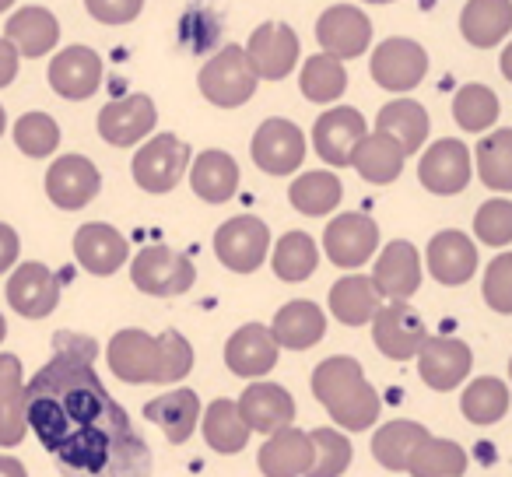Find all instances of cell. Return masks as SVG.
I'll list each match as a JSON object with an SVG mask.
<instances>
[{
  "instance_id": "6da1fadb",
  "label": "cell",
  "mask_w": 512,
  "mask_h": 477,
  "mask_svg": "<svg viewBox=\"0 0 512 477\" xmlns=\"http://www.w3.org/2000/svg\"><path fill=\"white\" fill-rule=\"evenodd\" d=\"M95 358L53 351L25 383V418L64 477H151V449L109 397Z\"/></svg>"
},
{
  "instance_id": "7a4b0ae2",
  "label": "cell",
  "mask_w": 512,
  "mask_h": 477,
  "mask_svg": "<svg viewBox=\"0 0 512 477\" xmlns=\"http://www.w3.org/2000/svg\"><path fill=\"white\" fill-rule=\"evenodd\" d=\"M313 397L327 407L334 425L348 428V432H365V428H372L379 418V411H383L376 386L365 379L362 365L348 355L323 358V362L316 365Z\"/></svg>"
},
{
  "instance_id": "3957f363",
  "label": "cell",
  "mask_w": 512,
  "mask_h": 477,
  "mask_svg": "<svg viewBox=\"0 0 512 477\" xmlns=\"http://www.w3.org/2000/svg\"><path fill=\"white\" fill-rule=\"evenodd\" d=\"M256 85V71L249 67V57L242 46H225L218 50L197 74V88L211 106L218 109H239L253 99Z\"/></svg>"
},
{
  "instance_id": "277c9868",
  "label": "cell",
  "mask_w": 512,
  "mask_h": 477,
  "mask_svg": "<svg viewBox=\"0 0 512 477\" xmlns=\"http://www.w3.org/2000/svg\"><path fill=\"white\" fill-rule=\"evenodd\" d=\"M130 281L144 295L172 299V295L190 292L193 281H197V267H193V260L186 253H176L172 246H144L130 260Z\"/></svg>"
},
{
  "instance_id": "5b68a950",
  "label": "cell",
  "mask_w": 512,
  "mask_h": 477,
  "mask_svg": "<svg viewBox=\"0 0 512 477\" xmlns=\"http://www.w3.org/2000/svg\"><path fill=\"white\" fill-rule=\"evenodd\" d=\"M190 162V144L179 141L176 134H158L144 148H137L130 172H134V183L144 193H172L179 186V179L186 176Z\"/></svg>"
},
{
  "instance_id": "8992f818",
  "label": "cell",
  "mask_w": 512,
  "mask_h": 477,
  "mask_svg": "<svg viewBox=\"0 0 512 477\" xmlns=\"http://www.w3.org/2000/svg\"><path fill=\"white\" fill-rule=\"evenodd\" d=\"M267 250H271V228H267L264 218H256V214L228 218L214 232V253L235 274H253L267 260Z\"/></svg>"
},
{
  "instance_id": "52a82bcc",
  "label": "cell",
  "mask_w": 512,
  "mask_h": 477,
  "mask_svg": "<svg viewBox=\"0 0 512 477\" xmlns=\"http://www.w3.org/2000/svg\"><path fill=\"white\" fill-rule=\"evenodd\" d=\"M369 74L383 92H414L428 74V53L414 39H383L372 53Z\"/></svg>"
},
{
  "instance_id": "ba28073f",
  "label": "cell",
  "mask_w": 512,
  "mask_h": 477,
  "mask_svg": "<svg viewBox=\"0 0 512 477\" xmlns=\"http://www.w3.org/2000/svg\"><path fill=\"white\" fill-rule=\"evenodd\" d=\"M428 341V327L421 320L418 309H411L407 302H386L372 316V344L383 351L393 362H407L418 358V351Z\"/></svg>"
},
{
  "instance_id": "9c48e42d",
  "label": "cell",
  "mask_w": 512,
  "mask_h": 477,
  "mask_svg": "<svg viewBox=\"0 0 512 477\" xmlns=\"http://www.w3.org/2000/svg\"><path fill=\"white\" fill-rule=\"evenodd\" d=\"M379 246V225L369 214H337L334 221L323 232V253H327L330 264L344 267V271H355V267L369 264L376 257Z\"/></svg>"
},
{
  "instance_id": "30bf717a",
  "label": "cell",
  "mask_w": 512,
  "mask_h": 477,
  "mask_svg": "<svg viewBox=\"0 0 512 477\" xmlns=\"http://www.w3.org/2000/svg\"><path fill=\"white\" fill-rule=\"evenodd\" d=\"M474 162H470V148L456 137H442V141L428 144L425 155L418 162V179L428 193L435 197H453L463 193L474 176Z\"/></svg>"
},
{
  "instance_id": "8fae6325",
  "label": "cell",
  "mask_w": 512,
  "mask_h": 477,
  "mask_svg": "<svg viewBox=\"0 0 512 477\" xmlns=\"http://www.w3.org/2000/svg\"><path fill=\"white\" fill-rule=\"evenodd\" d=\"M106 362L116 372V379L123 383H158V372H162V344L158 337H151L148 330L127 327L120 334H113L106 348Z\"/></svg>"
},
{
  "instance_id": "7c38bea8",
  "label": "cell",
  "mask_w": 512,
  "mask_h": 477,
  "mask_svg": "<svg viewBox=\"0 0 512 477\" xmlns=\"http://www.w3.org/2000/svg\"><path fill=\"white\" fill-rule=\"evenodd\" d=\"M253 162L267 176H292L306 158V134L292 120H264L253 134Z\"/></svg>"
},
{
  "instance_id": "4fadbf2b",
  "label": "cell",
  "mask_w": 512,
  "mask_h": 477,
  "mask_svg": "<svg viewBox=\"0 0 512 477\" xmlns=\"http://www.w3.org/2000/svg\"><path fill=\"white\" fill-rule=\"evenodd\" d=\"M242 50H246L256 78L264 81H285L292 67L299 64V36L285 22H264L260 29H253Z\"/></svg>"
},
{
  "instance_id": "5bb4252c",
  "label": "cell",
  "mask_w": 512,
  "mask_h": 477,
  "mask_svg": "<svg viewBox=\"0 0 512 477\" xmlns=\"http://www.w3.org/2000/svg\"><path fill=\"white\" fill-rule=\"evenodd\" d=\"M316 43L323 53L337 60H355L372 46V22L362 8H348V4H334L320 15L316 22Z\"/></svg>"
},
{
  "instance_id": "9a60e30c",
  "label": "cell",
  "mask_w": 512,
  "mask_h": 477,
  "mask_svg": "<svg viewBox=\"0 0 512 477\" xmlns=\"http://www.w3.org/2000/svg\"><path fill=\"white\" fill-rule=\"evenodd\" d=\"M102 190V176L92 158L85 155H60L46 172V193L60 211H81Z\"/></svg>"
},
{
  "instance_id": "2e32d148",
  "label": "cell",
  "mask_w": 512,
  "mask_h": 477,
  "mask_svg": "<svg viewBox=\"0 0 512 477\" xmlns=\"http://www.w3.org/2000/svg\"><path fill=\"white\" fill-rule=\"evenodd\" d=\"M369 134V120L351 106H334L313 123V151L327 165H351V155Z\"/></svg>"
},
{
  "instance_id": "e0dca14e",
  "label": "cell",
  "mask_w": 512,
  "mask_h": 477,
  "mask_svg": "<svg viewBox=\"0 0 512 477\" xmlns=\"http://www.w3.org/2000/svg\"><path fill=\"white\" fill-rule=\"evenodd\" d=\"M158 123V109L151 95H127V99L106 102L99 113V137L113 148H134L151 134Z\"/></svg>"
},
{
  "instance_id": "ac0fdd59",
  "label": "cell",
  "mask_w": 512,
  "mask_h": 477,
  "mask_svg": "<svg viewBox=\"0 0 512 477\" xmlns=\"http://www.w3.org/2000/svg\"><path fill=\"white\" fill-rule=\"evenodd\" d=\"M470 365H474V351L453 337H428L425 348L418 351L421 383L435 393L456 390L470 376Z\"/></svg>"
},
{
  "instance_id": "d6986e66",
  "label": "cell",
  "mask_w": 512,
  "mask_h": 477,
  "mask_svg": "<svg viewBox=\"0 0 512 477\" xmlns=\"http://www.w3.org/2000/svg\"><path fill=\"white\" fill-rule=\"evenodd\" d=\"M372 285L383 299L407 302L421 288V257L418 246L407 239H393L383 246L376 257V271H372Z\"/></svg>"
},
{
  "instance_id": "ffe728a7",
  "label": "cell",
  "mask_w": 512,
  "mask_h": 477,
  "mask_svg": "<svg viewBox=\"0 0 512 477\" xmlns=\"http://www.w3.org/2000/svg\"><path fill=\"white\" fill-rule=\"evenodd\" d=\"M50 88L71 102L92 99L102 85V57L92 46H67L50 60Z\"/></svg>"
},
{
  "instance_id": "44dd1931",
  "label": "cell",
  "mask_w": 512,
  "mask_h": 477,
  "mask_svg": "<svg viewBox=\"0 0 512 477\" xmlns=\"http://www.w3.org/2000/svg\"><path fill=\"white\" fill-rule=\"evenodd\" d=\"M8 302L25 320H43L60 306V281L46 264H18L8 281Z\"/></svg>"
},
{
  "instance_id": "7402d4cb",
  "label": "cell",
  "mask_w": 512,
  "mask_h": 477,
  "mask_svg": "<svg viewBox=\"0 0 512 477\" xmlns=\"http://www.w3.org/2000/svg\"><path fill=\"white\" fill-rule=\"evenodd\" d=\"M278 341H274L271 327L264 323H246L239 327L225 344V365L228 372L242 379H260L278 365Z\"/></svg>"
},
{
  "instance_id": "603a6c76",
  "label": "cell",
  "mask_w": 512,
  "mask_h": 477,
  "mask_svg": "<svg viewBox=\"0 0 512 477\" xmlns=\"http://www.w3.org/2000/svg\"><path fill=\"white\" fill-rule=\"evenodd\" d=\"M235 404H239V414L249 425V432L271 435L295 421V397L285 386L264 383V379H260V383H249Z\"/></svg>"
},
{
  "instance_id": "cb8c5ba5",
  "label": "cell",
  "mask_w": 512,
  "mask_h": 477,
  "mask_svg": "<svg viewBox=\"0 0 512 477\" xmlns=\"http://www.w3.org/2000/svg\"><path fill=\"white\" fill-rule=\"evenodd\" d=\"M74 257L95 278H109L123 267V260L130 257V246L123 239V232H116L106 221H88L74 232Z\"/></svg>"
},
{
  "instance_id": "d4e9b609",
  "label": "cell",
  "mask_w": 512,
  "mask_h": 477,
  "mask_svg": "<svg viewBox=\"0 0 512 477\" xmlns=\"http://www.w3.org/2000/svg\"><path fill=\"white\" fill-rule=\"evenodd\" d=\"M425 264L432 278L446 288H460L474 278L477 271V246L470 243V235L446 228V232L432 235V243L425 250Z\"/></svg>"
},
{
  "instance_id": "484cf974",
  "label": "cell",
  "mask_w": 512,
  "mask_h": 477,
  "mask_svg": "<svg viewBox=\"0 0 512 477\" xmlns=\"http://www.w3.org/2000/svg\"><path fill=\"white\" fill-rule=\"evenodd\" d=\"M309 463H313V439L302 428H278L264 449L256 453V467L264 477H306Z\"/></svg>"
},
{
  "instance_id": "4316f807",
  "label": "cell",
  "mask_w": 512,
  "mask_h": 477,
  "mask_svg": "<svg viewBox=\"0 0 512 477\" xmlns=\"http://www.w3.org/2000/svg\"><path fill=\"white\" fill-rule=\"evenodd\" d=\"M4 39L18 50V57H46L60 43V22L46 8H18L4 25Z\"/></svg>"
},
{
  "instance_id": "83f0119b",
  "label": "cell",
  "mask_w": 512,
  "mask_h": 477,
  "mask_svg": "<svg viewBox=\"0 0 512 477\" xmlns=\"http://www.w3.org/2000/svg\"><path fill=\"white\" fill-rule=\"evenodd\" d=\"M271 334H274V341H278V348L306 351L323 341V334H327V316L309 299L285 302V306L278 309V316H274Z\"/></svg>"
},
{
  "instance_id": "f1b7e54d",
  "label": "cell",
  "mask_w": 512,
  "mask_h": 477,
  "mask_svg": "<svg viewBox=\"0 0 512 477\" xmlns=\"http://www.w3.org/2000/svg\"><path fill=\"white\" fill-rule=\"evenodd\" d=\"M186 176H190L193 193H197L204 204H225V200H232L235 190H239V165H235V158L228 155V151H218V148L193 158Z\"/></svg>"
},
{
  "instance_id": "f546056e",
  "label": "cell",
  "mask_w": 512,
  "mask_h": 477,
  "mask_svg": "<svg viewBox=\"0 0 512 477\" xmlns=\"http://www.w3.org/2000/svg\"><path fill=\"white\" fill-rule=\"evenodd\" d=\"M200 414H204L200 411V397L193 390H186V386L169 390V393H162V397L144 404V418L155 421V425L165 432V439L176 442V446H183V442L190 439L193 428L200 425Z\"/></svg>"
},
{
  "instance_id": "4dcf8cb0",
  "label": "cell",
  "mask_w": 512,
  "mask_h": 477,
  "mask_svg": "<svg viewBox=\"0 0 512 477\" xmlns=\"http://www.w3.org/2000/svg\"><path fill=\"white\" fill-rule=\"evenodd\" d=\"M512 32V0H467L460 11V36L477 50H491Z\"/></svg>"
},
{
  "instance_id": "1f68e13d",
  "label": "cell",
  "mask_w": 512,
  "mask_h": 477,
  "mask_svg": "<svg viewBox=\"0 0 512 477\" xmlns=\"http://www.w3.org/2000/svg\"><path fill=\"white\" fill-rule=\"evenodd\" d=\"M404 148L393 141L390 134L383 130H369L362 137V144L355 148L351 155V169L365 179V183H376V186H386L404 172Z\"/></svg>"
},
{
  "instance_id": "d6a6232c",
  "label": "cell",
  "mask_w": 512,
  "mask_h": 477,
  "mask_svg": "<svg viewBox=\"0 0 512 477\" xmlns=\"http://www.w3.org/2000/svg\"><path fill=\"white\" fill-rule=\"evenodd\" d=\"M200 432H204L207 446L221 456H232V453H242L249 442V425L242 421L239 414V404L228 397H218L207 404V411L200 414Z\"/></svg>"
},
{
  "instance_id": "836d02e7",
  "label": "cell",
  "mask_w": 512,
  "mask_h": 477,
  "mask_svg": "<svg viewBox=\"0 0 512 477\" xmlns=\"http://www.w3.org/2000/svg\"><path fill=\"white\" fill-rule=\"evenodd\" d=\"M376 130L390 134L393 141L404 148V155H414V151H421L428 141V113H425V106L414 99H393L379 109Z\"/></svg>"
},
{
  "instance_id": "e575fe53",
  "label": "cell",
  "mask_w": 512,
  "mask_h": 477,
  "mask_svg": "<svg viewBox=\"0 0 512 477\" xmlns=\"http://www.w3.org/2000/svg\"><path fill=\"white\" fill-rule=\"evenodd\" d=\"M379 309V292L372 285V278L365 274H348L330 288V313L344 323V327H365L372 323Z\"/></svg>"
},
{
  "instance_id": "d590c367",
  "label": "cell",
  "mask_w": 512,
  "mask_h": 477,
  "mask_svg": "<svg viewBox=\"0 0 512 477\" xmlns=\"http://www.w3.org/2000/svg\"><path fill=\"white\" fill-rule=\"evenodd\" d=\"M428 428L418 425V421H407V418H397L390 425L376 428V439H372V456H376L379 467L386 470H407L411 463L414 449L428 439Z\"/></svg>"
},
{
  "instance_id": "8d00e7d4",
  "label": "cell",
  "mask_w": 512,
  "mask_h": 477,
  "mask_svg": "<svg viewBox=\"0 0 512 477\" xmlns=\"http://www.w3.org/2000/svg\"><path fill=\"white\" fill-rule=\"evenodd\" d=\"M299 88L309 102H337L344 92H348V71H344V60L330 57V53H316L302 64V74H299Z\"/></svg>"
},
{
  "instance_id": "74e56055",
  "label": "cell",
  "mask_w": 512,
  "mask_h": 477,
  "mask_svg": "<svg viewBox=\"0 0 512 477\" xmlns=\"http://www.w3.org/2000/svg\"><path fill=\"white\" fill-rule=\"evenodd\" d=\"M344 197V186L334 172L316 169V172H302L299 179L288 190V200H292L295 211L309 214V218H320V214H330Z\"/></svg>"
},
{
  "instance_id": "f35d334b",
  "label": "cell",
  "mask_w": 512,
  "mask_h": 477,
  "mask_svg": "<svg viewBox=\"0 0 512 477\" xmlns=\"http://www.w3.org/2000/svg\"><path fill=\"white\" fill-rule=\"evenodd\" d=\"M509 404V386L495 376L474 379L460 397V411L470 425H495V421H502L509 414Z\"/></svg>"
},
{
  "instance_id": "ab89813d",
  "label": "cell",
  "mask_w": 512,
  "mask_h": 477,
  "mask_svg": "<svg viewBox=\"0 0 512 477\" xmlns=\"http://www.w3.org/2000/svg\"><path fill=\"white\" fill-rule=\"evenodd\" d=\"M463 470H467L463 446L453 439H439V435H428L407 463L411 477H463Z\"/></svg>"
},
{
  "instance_id": "60d3db41",
  "label": "cell",
  "mask_w": 512,
  "mask_h": 477,
  "mask_svg": "<svg viewBox=\"0 0 512 477\" xmlns=\"http://www.w3.org/2000/svg\"><path fill=\"white\" fill-rule=\"evenodd\" d=\"M477 176L488 190H512V127H498L477 144Z\"/></svg>"
},
{
  "instance_id": "b9f144b4",
  "label": "cell",
  "mask_w": 512,
  "mask_h": 477,
  "mask_svg": "<svg viewBox=\"0 0 512 477\" xmlns=\"http://www.w3.org/2000/svg\"><path fill=\"white\" fill-rule=\"evenodd\" d=\"M316 264H320V246H316V239H313V235H306V232L281 235L278 246H274L271 267H274V274H278L281 281H292V285H299V281L313 278Z\"/></svg>"
},
{
  "instance_id": "7bdbcfd3",
  "label": "cell",
  "mask_w": 512,
  "mask_h": 477,
  "mask_svg": "<svg viewBox=\"0 0 512 477\" xmlns=\"http://www.w3.org/2000/svg\"><path fill=\"white\" fill-rule=\"evenodd\" d=\"M498 113H502V106H498V95L491 92L488 85H477V81H470V85L456 88L453 120L460 123L463 130H470V134H484L488 127H495Z\"/></svg>"
},
{
  "instance_id": "ee69618b",
  "label": "cell",
  "mask_w": 512,
  "mask_h": 477,
  "mask_svg": "<svg viewBox=\"0 0 512 477\" xmlns=\"http://www.w3.org/2000/svg\"><path fill=\"white\" fill-rule=\"evenodd\" d=\"M309 439H313V463H309L306 477H341L351 467L355 449H351L344 432H337V428H313Z\"/></svg>"
},
{
  "instance_id": "f6af8a7d",
  "label": "cell",
  "mask_w": 512,
  "mask_h": 477,
  "mask_svg": "<svg viewBox=\"0 0 512 477\" xmlns=\"http://www.w3.org/2000/svg\"><path fill=\"white\" fill-rule=\"evenodd\" d=\"M15 144L22 148V155L29 158H46L57 151L60 144V127L53 116L46 113H25L15 123Z\"/></svg>"
},
{
  "instance_id": "bcb514c9",
  "label": "cell",
  "mask_w": 512,
  "mask_h": 477,
  "mask_svg": "<svg viewBox=\"0 0 512 477\" xmlns=\"http://www.w3.org/2000/svg\"><path fill=\"white\" fill-rule=\"evenodd\" d=\"M474 232L484 246H495V250L509 246L512 243V200L495 197V200H488V204L477 207Z\"/></svg>"
},
{
  "instance_id": "7dc6e473",
  "label": "cell",
  "mask_w": 512,
  "mask_h": 477,
  "mask_svg": "<svg viewBox=\"0 0 512 477\" xmlns=\"http://www.w3.org/2000/svg\"><path fill=\"white\" fill-rule=\"evenodd\" d=\"M481 295L488 302V309L502 316H512V253H498L484 271Z\"/></svg>"
},
{
  "instance_id": "c3c4849f",
  "label": "cell",
  "mask_w": 512,
  "mask_h": 477,
  "mask_svg": "<svg viewBox=\"0 0 512 477\" xmlns=\"http://www.w3.org/2000/svg\"><path fill=\"white\" fill-rule=\"evenodd\" d=\"M162 344V372H158V383H179L183 376L193 372V348L179 330H165L158 334Z\"/></svg>"
},
{
  "instance_id": "681fc988",
  "label": "cell",
  "mask_w": 512,
  "mask_h": 477,
  "mask_svg": "<svg viewBox=\"0 0 512 477\" xmlns=\"http://www.w3.org/2000/svg\"><path fill=\"white\" fill-rule=\"evenodd\" d=\"M29 418H25V386L0 393V449H11L25 439Z\"/></svg>"
},
{
  "instance_id": "f907efd6",
  "label": "cell",
  "mask_w": 512,
  "mask_h": 477,
  "mask_svg": "<svg viewBox=\"0 0 512 477\" xmlns=\"http://www.w3.org/2000/svg\"><path fill=\"white\" fill-rule=\"evenodd\" d=\"M85 8L102 25H130L144 11V0H85Z\"/></svg>"
},
{
  "instance_id": "816d5d0a",
  "label": "cell",
  "mask_w": 512,
  "mask_h": 477,
  "mask_svg": "<svg viewBox=\"0 0 512 477\" xmlns=\"http://www.w3.org/2000/svg\"><path fill=\"white\" fill-rule=\"evenodd\" d=\"M18 250H22V243H18V232L0 221V274H8L11 267L18 264Z\"/></svg>"
},
{
  "instance_id": "f5cc1de1",
  "label": "cell",
  "mask_w": 512,
  "mask_h": 477,
  "mask_svg": "<svg viewBox=\"0 0 512 477\" xmlns=\"http://www.w3.org/2000/svg\"><path fill=\"white\" fill-rule=\"evenodd\" d=\"M22 362L18 355H0V393L22 390Z\"/></svg>"
},
{
  "instance_id": "db71d44e",
  "label": "cell",
  "mask_w": 512,
  "mask_h": 477,
  "mask_svg": "<svg viewBox=\"0 0 512 477\" xmlns=\"http://www.w3.org/2000/svg\"><path fill=\"white\" fill-rule=\"evenodd\" d=\"M18 60H22L18 57V50L8 43V39L0 36V88H8L11 81L18 78Z\"/></svg>"
},
{
  "instance_id": "11a10c76",
  "label": "cell",
  "mask_w": 512,
  "mask_h": 477,
  "mask_svg": "<svg viewBox=\"0 0 512 477\" xmlns=\"http://www.w3.org/2000/svg\"><path fill=\"white\" fill-rule=\"evenodd\" d=\"M0 477H29V470L15 456H0Z\"/></svg>"
},
{
  "instance_id": "9f6ffc18",
  "label": "cell",
  "mask_w": 512,
  "mask_h": 477,
  "mask_svg": "<svg viewBox=\"0 0 512 477\" xmlns=\"http://www.w3.org/2000/svg\"><path fill=\"white\" fill-rule=\"evenodd\" d=\"M502 74H505V81L512 85V43L502 50Z\"/></svg>"
},
{
  "instance_id": "6f0895ef",
  "label": "cell",
  "mask_w": 512,
  "mask_h": 477,
  "mask_svg": "<svg viewBox=\"0 0 512 477\" xmlns=\"http://www.w3.org/2000/svg\"><path fill=\"white\" fill-rule=\"evenodd\" d=\"M4 337H8V320L0 316V341H4Z\"/></svg>"
},
{
  "instance_id": "680465c9",
  "label": "cell",
  "mask_w": 512,
  "mask_h": 477,
  "mask_svg": "<svg viewBox=\"0 0 512 477\" xmlns=\"http://www.w3.org/2000/svg\"><path fill=\"white\" fill-rule=\"evenodd\" d=\"M4 127H8V116H4V106H0V137H4Z\"/></svg>"
},
{
  "instance_id": "91938a15",
  "label": "cell",
  "mask_w": 512,
  "mask_h": 477,
  "mask_svg": "<svg viewBox=\"0 0 512 477\" xmlns=\"http://www.w3.org/2000/svg\"><path fill=\"white\" fill-rule=\"evenodd\" d=\"M8 8H15V0H0V15H4Z\"/></svg>"
},
{
  "instance_id": "94428289",
  "label": "cell",
  "mask_w": 512,
  "mask_h": 477,
  "mask_svg": "<svg viewBox=\"0 0 512 477\" xmlns=\"http://www.w3.org/2000/svg\"><path fill=\"white\" fill-rule=\"evenodd\" d=\"M365 4H393V0H365Z\"/></svg>"
},
{
  "instance_id": "6125c7cd",
  "label": "cell",
  "mask_w": 512,
  "mask_h": 477,
  "mask_svg": "<svg viewBox=\"0 0 512 477\" xmlns=\"http://www.w3.org/2000/svg\"><path fill=\"white\" fill-rule=\"evenodd\" d=\"M509 379H512V358H509Z\"/></svg>"
}]
</instances>
